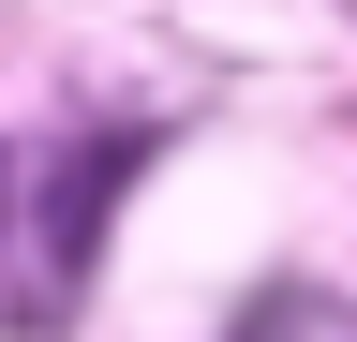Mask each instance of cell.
<instances>
[{"label":"cell","instance_id":"1","mask_svg":"<svg viewBox=\"0 0 357 342\" xmlns=\"http://www.w3.org/2000/svg\"><path fill=\"white\" fill-rule=\"evenodd\" d=\"M149 134H45L0 149V313L15 327H75V283L105 253V208L134 194Z\"/></svg>","mask_w":357,"mask_h":342},{"label":"cell","instance_id":"2","mask_svg":"<svg viewBox=\"0 0 357 342\" xmlns=\"http://www.w3.org/2000/svg\"><path fill=\"white\" fill-rule=\"evenodd\" d=\"M238 342H357V297H328V283H268L253 313H238Z\"/></svg>","mask_w":357,"mask_h":342}]
</instances>
